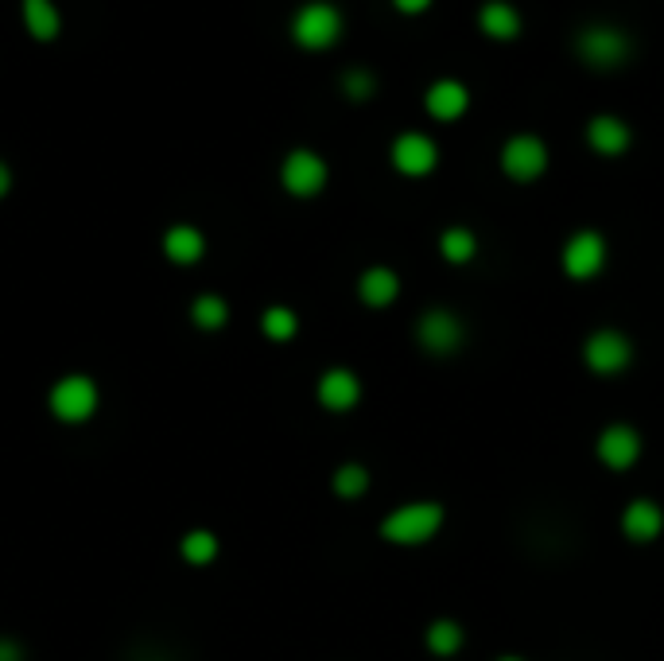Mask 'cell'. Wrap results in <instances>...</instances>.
<instances>
[{
  "label": "cell",
  "mask_w": 664,
  "mask_h": 661,
  "mask_svg": "<svg viewBox=\"0 0 664 661\" xmlns=\"http://www.w3.org/2000/svg\"><path fill=\"white\" fill-rule=\"evenodd\" d=\"M9 191H12V168L4 164V160H0V199L9 195Z\"/></svg>",
  "instance_id": "obj_29"
},
{
  "label": "cell",
  "mask_w": 664,
  "mask_h": 661,
  "mask_svg": "<svg viewBox=\"0 0 664 661\" xmlns=\"http://www.w3.org/2000/svg\"><path fill=\"white\" fill-rule=\"evenodd\" d=\"M427 650H432L435 658H455V653L462 650V626L455 623V619H435V623L427 626Z\"/></svg>",
  "instance_id": "obj_21"
},
{
  "label": "cell",
  "mask_w": 664,
  "mask_h": 661,
  "mask_svg": "<svg viewBox=\"0 0 664 661\" xmlns=\"http://www.w3.org/2000/svg\"><path fill=\"white\" fill-rule=\"evenodd\" d=\"M0 661H24V650L16 643H0Z\"/></svg>",
  "instance_id": "obj_28"
},
{
  "label": "cell",
  "mask_w": 664,
  "mask_h": 661,
  "mask_svg": "<svg viewBox=\"0 0 664 661\" xmlns=\"http://www.w3.org/2000/svg\"><path fill=\"white\" fill-rule=\"evenodd\" d=\"M439 253H443V262L467 265V262H474V253H478V238H474V230H467V226H447V230L439 233Z\"/></svg>",
  "instance_id": "obj_20"
},
{
  "label": "cell",
  "mask_w": 664,
  "mask_h": 661,
  "mask_svg": "<svg viewBox=\"0 0 664 661\" xmlns=\"http://www.w3.org/2000/svg\"><path fill=\"white\" fill-rule=\"evenodd\" d=\"M498 661H525V658H513V653H509V658H498Z\"/></svg>",
  "instance_id": "obj_30"
},
{
  "label": "cell",
  "mask_w": 664,
  "mask_h": 661,
  "mask_svg": "<svg viewBox=\"0 0 664 661\" xmlns=\"http://www.w3.org/2000/svg\"><path fill=\"white\" fill-rule=\"evenodd\" d=\"M393 9L405 12V16H420V12L432 9V0H393Z\"/></svg>",
  "instance_id": "obj_27"
},
{
  "label": "cell",
  "mask_w": 664,
  "mask_h": 661,
  "mask_svg": "<svg viewBox=\"0 0 664 661\" xmlns=\"http://www.w3.org/2000/svg\"><path fill=\"white\" fill-rule=\"evenodd\" d=\"M183 557L191 560V564H210L214 557H218V537L206 530H194L183 537Z\"/></svg>",
  "instance_id": "obj_24"
},
{
  "label": "cell",
  "mask_w": 664,
  "mask_h": 661,
  "mask_svg": "<svg viewBox=\"0 0 664 661\" xmlns=\"http://www.w3.org/2000/svg\"><path fill=\"white\" fill-rule=\"evenodd\" d=\"M164 253L176 265H194L206 253L203 230H194V226H171V230H167V238H164Z\"/></svg>",
  "instance_id": "obj_19"
},
{
  "label": "cell",
  "mask_w": 664,
  "mask_h": 661,
  "mask_svg": "<svg viewBox=\"0 0 664 661\" xmlns=\"http://www.w3.org/2000/svg\"><path fill=\"white\" fill-rule=\"evenodd\" d=\"M388 160H393V168L400 176H432L435 164H439V149H435V140L427 132H400L393 140V149H388Z\"/></svg>",
  "instance_id": "obj_9"
},
{
  "label": "cell",
  "mask_w": 664,
  "mask_h": 661,
  "mask_svg": "<svg viewBox=\"0 0 664 661\" xmlns=\"http://www.w3.org/2000/svg\"><path fill=\"white\" fill-rule=\"evenodd\" d=\"M342 28H346V20H342V12L334 9L331 0H307L292 16V43L299 51L319 55V51H331L339 43Z\"/></svg>",
  "instance_id": "obj_1"
},
{
  "label": "cell",
  "mask_w": 664,
  "mask_h": 661,
  "mask_svg": "<svg viewBox=\"0 0 664 661\" xmlns=\"http://www.w3.org/2000/svg\"><path fill=\"white\" fill-rule=\"evenodd\" d=\"M98 409V385L82 373H71L51 390V412L66 424H78V420H90Z\"/></svg>",
  "instance_id": "obj_8"
},
{
  "label": "cell",
  "mask_w": 664,
  "mask_h": 661,
  "mask_svg": "<svg viewBox=\"0 0 664 661\" xmlns=\"http://www.w3.org/2000/svg\"><path fill=\"white\" fill-rule=\"evenodd\" d=\"M501 171L516 183H533L548 171V144L533 132H516L501 144Z\"/></svg>",
  "instance_id": "obj_5"
},
{
  "label": "cell",
  "mask_w": 664,
  "mask_h": 661,
  "mask_svg": "<svg viewBox=\"0 0 664 661\" xmlns=\"http://www.w3.org/2000/svg\"><path fill=\"white\" fill-rule=\"evenodd\" d=\"M424 110L432 113L435 122H459L462 113L471 110V90L459 78H439V82L427 86Z\"/></svg>",
  "instance_id": "obj_12"
},
{
  "label": "cell",
  "mask_w": 664,
  "mask_h": 661,
  "mask_svg": "<svg viewBox=\"0 0 664 661\" xmlns=\"http://www.w3.org/2000/svg\"><path fill=\"white\" fill-rule=\"evenodd\" d=\"M260 327H265L268 339H277V343H288V339L299 331V319H295L292 308H268L265 319H260Z\"/></svg>",
  "instance_id": "obj_23"
},
{
  "label": "cell",
  "mask_w": 664,
  "mask_h": 661,
  "mask_svg": "<svg viewBox=\"0 0 664 661\" xmlns=\"http://www.w3.org/2000/svg\"><path fill=\"white\" fill-rule=\"evenodd\" d=\"M20 20L36 43H51L63 36V12L55 0H20Z\"/></svg>",
  "instance_id": "obj_15"
},
{
  "label": "cell",
  "mask_w": 664,
  "mask_h": 661,
  "mask_svg": "<svg viewBox=\"0 0 664 661\" xmlns=\"http://www.w3.org/2000/svg\"><path fill=\"white\" fill-rule=\"evenodd\" d=\"M358 296H361V304H369V308H388V304L400 296V277L393 269H385V265H373V269L361 272Z\"/></svg>",
  "instance_id": "obj_17"
},
{
  "label": "cell",
  "mask_w": 664,
  "mask_h": 661,
  "mask_svg": "<svg viewBox=\"0 0 664 661\" xmlns=\"http://www.w3.org/2000/svg\"><path fill=\"white\" fill-rule=\"evenodd\" d=\"M369 491V471L361 463H346L334 471V494L339 498H361Z\"/></svg>",
  "instance_id": "obj_22"
},
{
  "label": "cell",
  "mask_w": 664,
  "mask_h": 661,
  "mask_svg": "<svg viewBox=\"0 0 664 661\" xmlns=\"http://www.w3.org/2000/svg\"><path fill=\"white\" fill-rule=\"evenodd\" d=\"M563 272L572 280H590L599 277L606 265V238L599 230H579L563 242Z\"/></svg>",
  "instance_id": "obj_7"
},
{
  "label": "cell",
  "mask_w": 664,
  "mask_h": 661,
  "mask_svg": "<svg viewBox=\"0 0 664 661\" xmlns=\"http://www.w3.org/2000/svg\"><path fill=\"white\" fill-rule=\"evenodd\" d=\"M575 55L587 66L610 71V66H622L634 59V39L614 24H590L575 36Z\"/></svg>",
  "instance_id": "obj_3"
},
{
  "label": "cell",
  "mask_w": 664,
  "mask_h": 661,
  "mask_svg": "<svg viewBox=\"0 0 664 661\" xmlns=\"http://www.w3.org/2000/svg\"><path fill=\"white\" fill-rule=\"evenodd\" d=\"M194 323L206 327V331H214V327H221L226 319H230V308H226V300L221 296H199L191 308Z\"/></svg>",
  "instance_id": "obj_25"
},
{
  "label": "cell",
  "mask_w": 664,
  "mask_h": 661,
  "mask_svg": "<svg viewBox=\"0 0 664 661\" xmlns=\"http://www.w3.org/2000/svg\"><path fill=\"white\" fill-rule=\"evenodd\" d=\"M342 90H346V98H354V102H366V98H373L378 82H373V75H369L366 66H354V71L342 75Z\"/></svg>",
  "instance_id": "obj_26"
},
{
  "label": "cell",
  "mask_w": 664,
  "mask_h": 661,
  "mask_svg": "<svg viewBox=\"0 0 664 661\" xmlns=\"http://www.w3.org/2000/svg\"><path fill=\"white\" fill-rule=\"evenodd\" d=\"M478 28L489 39H513L521 31V12L509 0H486L478 9Z\"/></svg>",
  "instance_id": "obj_18"
},
{
  "label": "cell",
  "mask_w": 664,
  "mask_h": 661,
  "mask_svg": "<svg viewBox=\"0 0 664 661\" xmlns=\"http://www.w3.org/2000/svg\"><path fill=\"white\" fill-rule=\"evenodd\" d=\"M361 401V378L354 370H327L319 378V405L331 412H350Z\"/></svg>",
  "instance_id": "obj_14"
},
{
  "label": "cell",
  "mask_w": 664,
  "mask_h": 661,
  "mask_svg": "<svg viewBox=\"0 0 664 661\" xmlns=\"http://www.w3.org/2000/svg\"><path fill=\"white\" fill-rule=\"evenodd\" d=\"M416 339H420V346L427 354H455L462 346V339H467V331H462V319L455 312L432 308L416 323Z\"/></svg>",
  "instance_id": "obj_10"
},
{
  "label": "cell",
  "mask_w": 664,
  "mask_h": 661,
  "mask_svg": "<svg viewBox=\"0 0 664 661\" xmlns=\"http://www.w3.org/2000/svg\"><path fill=\"white\" fill-rule=\"evenodd\" d=\"M599 459L610 467V471H626L641 459V432L629 429V424H610V429L599 432Z\"/></svg>",
  "instance_id": "obj_11"
},
{
  "label": "cell",
  "mask_w": 664,
  "mask_h": 661,
  "mask_svg": "<svg viewBox=\"0 0 664 661\" xmlns=\"http://www.w3.org/2000/svg\"><path fill=\"white\" fill-rule=\"evenodd\" d=\"M327 179H331V168L311 149H292L284 156V164H280V183L295 199H315L327 187Z\"/></svg>",
  "instance_id": "obj_4"
},
{
  "label": "cell",
  "mask_w": 664,
  "mask_h": 661,
  "mask_svg": "<svg viewBox=\"0 0 664 661\" xmlns=\"http://www.w3.org/2000/svg\"><path fill=\"white\" fill-rule=\"evenodd\" d=\"M661 530H664V513L653 498H637V503H629L626 513H622V533H626L629 541H656Z\"/></svg>",
  "instance_id": "obj_16"
},
{
  "label": "cell",
  "mask_w": 664,
  "mask_h": 661,
  "mask_svg": "<svg viewBox=\"0 0 664 661\" xmlns=\"http://www.w3.org/2000/svg\"><path fill=\"white\" fill-rule=\"evenodd\" d=\"M443 510L439 503H408V506H397V510L388 513L385 522H381V537L393 541V545H424L439 533Z\"/></svg>",
  "instance_id": "obj_2"
},
{
  "label": "cell",
  "mask_w": 664,
  "mask_h": 661,
  "mask_svg": "<svg viewBox=\"0 0 664 661\" xmlns=\"http://www.w3.org/2000/svg\"><path fill=\"white\" fill-rule=\"evenodd\" d=\"M587 144L599 156H622V152L634 144V129H629L622 117H614V113H599V117H590L587 125Z\"/></svg>",
  "instance_id": "obj_13"
},
{
  "label": "cell",
  "mask_w": 664,
  "mask_h": 661,
  "mask_svg": "<svg viewBox=\"0 0 664 661\" xmlns=\"http://www.w3.org/2000/svg\"><path fill=\"white\" fill-rule=\"evenodd\" d=\"M583 358H587V366L599 373V378H614V373H622L629 363H634V343H629L622 331H614V327H602V331H595V335L587 339Z\"/></svg>",
  "instance_id": "obj_6"
}]
</instances>
